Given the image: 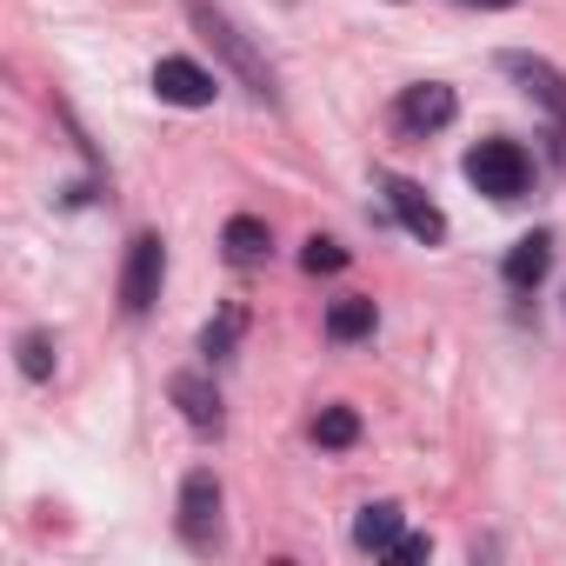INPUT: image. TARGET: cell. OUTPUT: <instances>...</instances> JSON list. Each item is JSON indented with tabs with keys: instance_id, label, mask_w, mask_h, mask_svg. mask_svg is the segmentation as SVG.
<instances>
[{
	"instance_id": "6da1fadb",
	"label": "cell",
	"mask_w": 566,
	"mask_h": 566,
	"mask_svg": "<svg viewBox=\"0 0 566 566\" xmlns=\"http://www.w3.org/2000/svg\"><path fill=\"white\" fill-rule=\"evenodd\" d=\"M187 14H193V28H200V34H207V41H213V48H220L233 67H240V81H247L260 101H273V74H266V61H260V54L240 41V28H233L220 8H207V0H187Z\"/></svg>"
},
{
	"instance_id": "7a4b0ae2",
	"label": "cell",
	"mask_w": 566,
	"mask_h": 566,
	"mask_svg": "<svg viewBox=\"0 0 566 566\" xmlns=\"http://www.w3.org/2000/svg\"><path fill=\"white\" fill-rule=\"evenodd\" d=\"M467 180H473L480 193H493V200H520V193H526V154H520L513 140H480V147L467 154Z\"/></svg>"
},
{
	"instance_id": "3957f363",
	"label": "cell",
	"mask_w": 566,
	"mask_h": 566,
	"mask_svg": "<svg viewBox=\"0 0 566 566\" xmlns=\"http://www.w3.org/2000/svg\"><path fill=\"white\" fill-rule=\"evenodd\" d=\"M160 280H167V247H160V233H140V240L127 247L120 307H127V314H147V307L160 301Z\"/></svg>"
},
{
	"instance_id": "277c9868",
	"label": "cell",
	"mask_w": 566,
	"mask_h": 566,
	"mask_svg": "<svg viewBox=\"0 0 566 566\" xmlns=\"http://www.w3.org/2000/svg\"><path fill=\"white\" fill-rule=\"evenodd\" d=\"M180 533H187V546H213V533H220V480L213 473H187V486H180Z\"/></svg>"
},
{
	"instance_id": "5b68a950",
	"label": "cell",
	"mask_w": 566,
	"mask_h": 566,
	"mask_svg": "<svg viewBox=\"0 0 566 566\" xmlns=\"http://www.w3.org/2000/svg\"><path fill=\"white\" fill-rule=\"evenodd\" d=\"M380 187H387V207L400 213V227H407L413 240H427V247H433V240H447V213H440V207H433V200H427V193H420L413 180H400V174H387Z\"/></svg>"
},
{
	"instance_id": "8992f818",
	"label": "cell",
	"mask_w": 566,
	"mask_h": 566,
	"mask_svg": "<svg viewBox=\"0 0 566 566\" xmlns=\"http://www.w3.org/2000/svg\"><path fill=\"white\" fill-rule=\"evenodd\" d=\"M154 94L174 101V107H213L220 81H213L207 67H193V61H160V67H154Z\"/></svg>"
},
{
	"instance_id": "52a82bcc",
	"label": "cell",
	"mask_w": 566,
	"mask_h": 566,
	"mask_svg": "<svg viewBox=\"0 0 566 566\" xmlns=\"http://www.w3.org/2000/svg\"><path fill=\"white\" fill-rule=\"evenodd\" d=\"M400 120H407V127H420V134L447 127V120H453V87H440V81L407 87V94H400Z\"/></svg>"
},
{
	"instance_id": "ba28073f",
	"label": "cell",
	"mask_w": 566,
	"mask_h": 566,
	"mask_svg": "<svg viewBox=\"0 0 566 566\" xmlns=\"http://www.w3.org/2000/svg\"><path fill=\"white\" fill-rule=\"evenodd\" d=\"M394 539H400V506H394V500L360 506V520H354V546H360V553H387Z\"/></svg>"
},
{
	"instance_id": "9c48e42d",
	"label": "cell",
	"mask_w": 566,
	"mask_h": 566,
	"mask_svg": "<svg viewBox=\"0 0 566 566\" xmlns=\"http://www.w3.org/2000/svg\"><path fill=\"white\" fill-rule=\"evenodd\" d=\"M506 74H513V81H526V94H539V101H546V107H553V114L566 120V81H559V74L546 67V61H526V54H506Z\"/></svg>"
},
{
	"instance_id": "30bf717a",
	"label": "cell",
	"mask_w": 566,
	"mask_h": 566,
	"mask_svg": "<svg viewBox=\"0 0 566 566\" xmlns=\"http://www.w3.org/2000/svg\"><path fill=\"white\" fill-rule=\"evenodd\" d=\"M174 400H180V413H187L200 433H213V427H220V394H213L200 374H180V380H174Z\"/></svg>"
},
{
	"instance_id": "8fae6325",
	"label": "cell",
	"mask_w": 566,
	"mask_h": 566,
	"mask_svg": "<svg viewBox=\"0 0 566 566\" xmlns=\"http://www.w3.org/2000/svg\"><path fill=\"white\" fill-rule=\"evenodd\" d=\"M546 266H553V240H546V233L513 240V253H506V280H513V287H533Z\"/></svg>"
},
{
	"instance_id": "7c38bea8",
	"label": "cell",
	"mask_w": 566,
	"mask_h": 566,
	"mask_svg": "<svg viewBox=\"0 0 566 566\" xmlns=\"http://www.w3.org/2000/svg\"><path fill=\"white\" fill-rule=\"evenodd\" d=\"M220 240H227V253H233V260H240V266H247V260H260V253H266V227H260V220H253V213H233V220H227V233H220Z\"/></svg>"
},
{
	"instance_id": "4fadbf2b",
	"label": "cell",
	"mask_w": 566,
	"mask_h": 566,
	"mask_svg": "<svg viewBox=\"0 0 566 566\" xmlns=\"http://www.w3.org/2000/svg\"><path fill=\"white\" fill-rule=\"evenodd\" d=\"M327 334H334V340H360V334H374V301H334Z\"/></svg>"
},
{
	"instance_id": "5bb4252c",
	"label": "cell",
	"mask_w": 566,
	"mask_h": 566,
	"mask_svg": "<svg viewBox=\"0 0 566 566\" xmlns=\"http://www.w3.org/2000/svg\"><path fill=\"white\" fill-rule=\"evenodd\" d=\"M314 440H321V447H354V440H360V413H354V407H327V413L314 420Z\"/></svg>"
},
{
	"instance_id": "9a60e30c",
	"label": "cell",
	"mask_w": 566,
	"mask_h": 566,
	"mask_svg": "<svg viewBox=\"0 0 566 566\" xmlns=\"http://www.w3.org/2000/svg\"><path fill=\"white\" fill-rule=\"evenodd\" d=\"M21 374H28V380H48V374H54V340H48V334H28V340H21Z\"/></svg>"
},
{
	"instance_id": "2e32d148",
	"label": "cell",
	"mask_w": 566,
	"mask_h": 566,
	"mask_svg": "<svg viewBox=\"0 0 566 566\" xmlns=\"http://www.w3.org/2000/svg\"><path fill=\"white\" fill-rule=\"evenodd\" d=\"M301 266H307V273H340V266H347V253H340L334 240H321V233H314V240H307V253H301Z\"/></svg>"
},
{
	"instance_id": "e0dca14e",
	"label": "cell",
	"mask_w": 566,
	"mask_h": 566,
	"mask_svg": "<svg viewBox=\"0 0 566 566\" xmlns=\"http://www.w3.org/2000/svg\"><path fill=\"white\" fill-rule=\"evenodd\" d=\"M427 553H433V539H427V533H400V539L387 546V559H394V566H413V559H427Z\"/></svg>"
},
{
	"instance_id": "ac0fdd59",
	"label": "cell",
	"mask_w": 566,
	"mask_h": 566,
	"mask_svg": "<svg viewBox=\"0 0 566 566\" xmlns=\"http://www.w3.org/2000/svg\"><path fill=\"white\" fill-rule=\"evenodd\" d=\"M233 334H240V321H233V314H227V321H220V327H207V340H200V347H207V354H213V360H220V354H227V347H233Z\"/></svg>"
},
{
	"instance_id": "d6986e66",
	"label": "cell",
	"mask_w": 566,
	"mask_h": 566,
	"mask_svg": "<svg viewBox=\"0 0 566 566\" xmlns=\"http://www.w3.org/2000/svg\"><path fill=\"white\" fill-rule=\"evenodd\" d=\"M460 8H513V0H460Z\"/></svg>"
}]
</instances>
